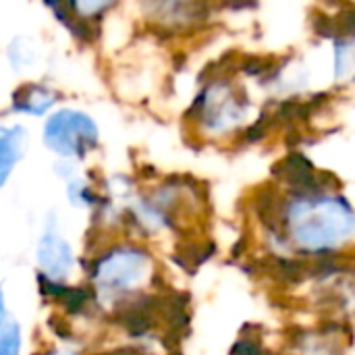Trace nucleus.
Here are the masks:
<instances>
[{
    "label": "nucleus",
    "instance_id": "6e6552de",
    "mask_svg": "<svg viewBox=\"0 0 355 355\" xmlns=\"http://www.w3.org/2000/svg\"><path fill=\"white\" fill-rule=\"evenodd\" d=\"M21 349V333L17 324H10L0 339V355H19Z\"/></svg>",
    "mask_w": 355,
    "mask_h": 355
},
{
    "label": "nucleus",
    "instance_id": "f257e3e1",
    "mask_svg": "<svg viewBox=\"0 0 355 355\" xmlns=\"http://www.w3.org/2000/svg\"><path fill=\"white\" fill-rule=\"evenodd\" d=\"M98 141V129L92 119L79 112H58L46 125V144L64 156H83Z\"/></svg>",
    "mask_w": 355,
    "mask_h": 355
},
{
    "label": "nucleus",
    "instance_id": "0eeeda50",
    "mask_svg": "<svg viewBox=\"0 0 355 355\" xmlns=\"http://www.w3.org/2000/svg\"><path fill=\"white\" fill-rule=\"evenodd\" d=\"M312 27L322 37H337V35H341V29H339L337 19H333V17H329L324 12L312 15Z\"/></svg>",
    "mask_w": 355,
    "mask_h": 355
},
{
    "label": "nucleus",
    "instance_id": "39448f33",
    "mask_svg": "<svg viewBox=\"0 0 355 355\" xmlns=\"http://www.w3.org/2000/svg\"><path fill=\"white\" fill-rule=\"evenodd\" d=\"M54 100H56L54 94H50L46 87H40V85H23L15 94L12 106H15V110H21V112L42 114L46 108L52 106Z\"/></svg>",
    "mask_w": 355,
    "mask_h": 355
},
{
    "label": "nucleus",
    "instance_id": "20e7f679",
    "mask_svg": "<svg viewBox=\"0 0 355 355\" xmlns=\"http://www.w3.org/2000/svg\"><path fill=\"white\" fill-rule=\"evenodd\" d=\"M25 131L21 127L0 129V187L8 179L12 166L23 156Z\"/></svg>",
    "mask_w": 355,
    "mask_h": 355
},
{
    "label": "nucleus",
    "instance_id": "1a4fd4ad",
    "mask_svg": "<svg viewBox=\"0 0 355 355\" xmlns=\"http://www.w3.org/2000/svg\"><path fill=\"white\" fill-rule=\"evenodd\" d=\"M2 320H4V297H2V291H0V327H2Z\"/></svg>",
    "mask_w": 355,
    "mask_h": 355
},
{
    "label": "nucleus",
    "instance_id": "423d86ee",
    "mask_svg": "<svg viewBox=\"0 0 355 355\" xmlns=\"http://www.w3.org/2000/svg\"><path fill=\"white\" fill-rule=\"evenodd\" d=\"M56 300H58L62 306H67L71 312H79V310L89 302V293H87L85 289H81V287H77V289L62 287V289L58 291Z\"/></svg>",
    "mask_w": 355,
    "mask_h": 355
},
{
    "label": "nucleus",
    "instance_id": "9d476101",
    "mask_svg": "<svg viewBox=\"0 0 355 355\" xmlns=\"http://www.w3.org/2000/svg\"><path fill=\"white\" fill-rule=\"evenodd\" d=\"M329 2H333V0H329Z\"/></svg>",
    "mask_w": 355,
    "mask_h": 355
},
{
    "label": "nucleus",
    "instance_id": "f03ea898",
    "mask_svg": "<svg viewBox=\"0 0 355 355\" xmlns=\"http://www.w3.org/2000/svg\"><path fill=\"white\" fill-rule=\"evenodd\" d=\"M148 258L139 252H121L104 260L98 268V277L104 285H112L116 289H127L144 277Z\"/></svg>",
    "mask_w": 355,
    "mask_h": 355
},
{
    "label": "nucleus",
    "instance_id": "7ed1b4c3",
    "mask_svg": "<svg viewBox=\"0 0 355 355\" xmlns=\"http://www.w3.org/2000/svg\"><path fill=\"white\" fill-rule=\"evenodd\" d=\"M37 260L50 275H56V277H64L73 264L69 245L56 235H44L37 248Z\"/></svg>",
    "mask_w": 355,
    "mask_h": 355
}]
</instances>
